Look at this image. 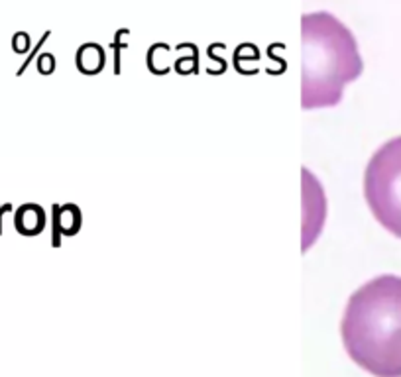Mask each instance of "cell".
Here are the masks:
<instances>
[{
	"mask_svg": "<svg viewBox=\"0 0 401 377\" xmlns=\"http://www.w3.org/2000/svg\"><path fill=\"white\" fill-rule=\"evenodd\" d=\"M342 346L374 377H401V277L377 275L354 291L340 320Z\"/></svg>",
	"mask_w": 401,
	"mask_h": 377,
	"instance_id": "6da1fadb",
	"label": "cell"
},
{
	"mask_svg": "<svg viewBox=\"0 0 401 377\" xmlns=\"http://www.w3.org/2000/svg\"><path fill=\"white\" fill-rule=\"evenodd\" d=\"M301 106L330 108L342 101L344 87L362 75L364 63L352 32L330 12L301 18Z\"/></svg>",
	"mask_w": 401,
	"mask_h": 377,
	"instance_id": "7a4b0ae2",
	"label": "cell"
},
{
	"mask_svg": "<svg viewBox=\"0 0 401 377\" xmlns=\"http://www.w3.org/2000/svg\"><path fill=\"white\" fill-rule=\"evenodd\" d=\"M364 199L377 222L401 240V136L372 153L364 171Z\"/></svg>",
	"mask_w": 401,
	"mask_h": 377,
	"instance_id": "3957f363",
	"label": "cell"
},
{
	"mask_svg": "<svg viewBox=\"0 0 401 377\" xmlns=\"http://www.w3.org/2000/svg\"><path fill=\"white\" fill-rule=\"evenodd\" d=\"M303 188H301V202H303V244L301 250L307 251L313 246L317 238L321 236L326 220V195L321 181L307 169L303 167Z\"/></svg>",
	"mask_w": 401,
	"mask_h": 377,
	"instance_id": "277c9868",
	"label": "cell"
},
{
	"mask_svg": "<svg viewBox=\"0 0 401 377\" xmlns=\"http://www.w3.org/2000/svg\"><path fill=\"white\" fill-rule=\"evenodd\" d=\"M104 65V51L97 43H87L77 53V67L83 73H99Z\"/></svg>",
	"mask_w": 401,
	"mask_h": 377,
	"instance_id": "5b68a950",
	"label": "cell"
},
{
	"mask_svg": "<svg viewBox=\"0 0 401 377\" xmlns=\"http://www.w3.org/2000/svg\"><path fill=\"white\" fill-rule=\"evenodd\" d=\"M41 214V208L36 206V204H26L22 206L18 213H16V228L22 232V234H38L39 230L43 228V220H34V216Z\"/></svg>",
	"mask_w": 401,
	"mask_h": 377,
	"instance_id": "8992f818",
	"label": "cell"
}]
</instances>
